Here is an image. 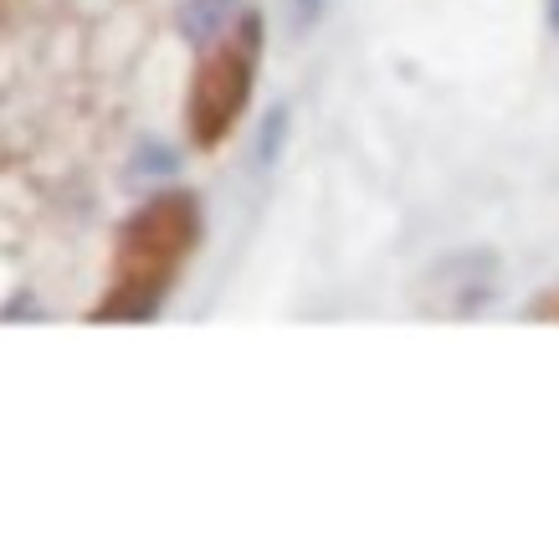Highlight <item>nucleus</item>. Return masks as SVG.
I'll use <instances>...</instances> for the list:
<instances>
[{
    "label": "nucleus",
    "mask_w": 559,
    "mask_h": 554,
    "mask_svg": "<svg viewBox=\"0 0 559 554\" xmlns=\"http://www.w3.org/2000/svg\"><path fill=\"white\" fill-rule=\"evenodd\" d=\"M190 236H195V211L180 196L154 201L150 211H139L123 232V262H119V298L108 303V314H150L159 293L170 287L175 262L190 252Z\"/></svg>",
    "instance_id": "nucleus-1"
},
{
    "label": "nucleus",
    "mask_w": 559,
    "mask_h": 554,
    "mask_svg": "<svg viewBox=\"0 0 559 554\" xmlns=\"http://www.w3.org/2000/svg\"><path fill=\"white\" fill-rule=\"evenodd\" d=\"M252 68H257V21H247L237 42L211 51V62L195 78V98H190V129L201 144L231 134L247 98H252Z\"/></svg>",
    "instance_id": "nucleus-2"
},
{
    "label": "nucleus",
    "mask_w": 559,
    "mask_h": 554,
    "mask_svg": "<svg viewBox=\"0 0 559 554\" xmlns=\"http://www.w3.org/2000/svg\"><path fill=\"white\" fill-rule=\"evenodd\" d=\"M226 11H231V0H195L190 5L186 26L195 32V42H205V36H221V26H226Z\"/></svg>",
    "instance_id": "nucleus-3"
},
{
    "label": "nucleus",
    "mask_w": 559,
    "mask_h": 554,
    "mask_svg": "<svg viewBox=\"0 0 559 554\" xmlns=\"http://www.w3.org/2000/svg\"><path fill=\"white\" fill-rule=\"evenodd\" d=\"M323 0H298V21H319Z\"/></svg>",
    "instance_id": "nucleus-4"
},
{
    "label": "nucleus",
    "mask_w": 559,
    "mask_h": 554,
    "mask_svg": "<svg viewBox=\"0 0 559 554\" xmlns=\"http://www.w3.org/2000/svg\"><path fill=\"white\" fill-rule=\"evenodd\" d=\"M544 21H549V32L559 36V0H544Z\"/></svg>",
    "instance_id": "nucleus-5"
}]
</instances>
